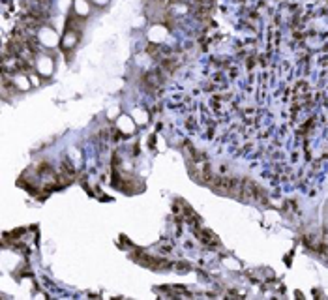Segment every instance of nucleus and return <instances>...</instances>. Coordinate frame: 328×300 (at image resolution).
Returning <instances> with one entry per match:
<instances>
[{
    "label": "nucleus",
    "instance_id": "nucleus-1",
    "mask_svg": "<svg viewBox=\"0 0 328 300\" xmlns=\"http://www.w3.org/2000/svg\"><path fill=\"white\" fill-rule=\"evenodd\" d=\"M242 195L249 197V199H257V201H261V199H263V195H265V191L261 190V188L255 184L254 180H242Z\"/></svg>",
    "mask_w": 328,
    "mask_h": 300
}]
</instances>
